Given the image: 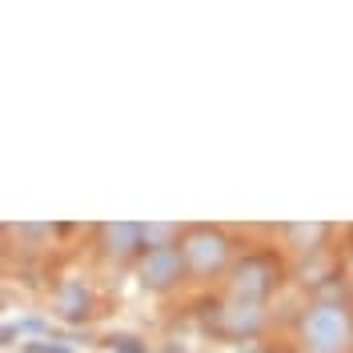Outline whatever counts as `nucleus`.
<instances>
[]
</instances>
